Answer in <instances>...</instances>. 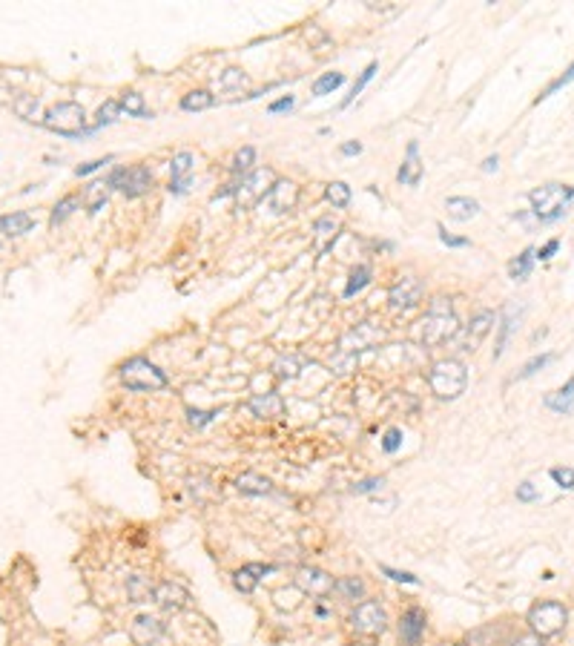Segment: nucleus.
Returning <instances> with one entry per match:
<instances>
[{
    "mask_svg": "<svg viewBox=\"0 0 574 646\" xmlns=\"http://www.w3.org/2000/svg\"><path fill=\"white\" fill-rule=\"evenodd\" d=\"M460 330L463 328H460V319H457V314H453V307H451V299H445V296L430 299L428 314L419 322L422 348H437V345H442L448 339H457Z\"/></svg>",
    "mask_w": 574,
    "mask_h": 646,
    "instance_id": "obj_1",
    "label": "nucleus"
},
{
    "mask_svg": "<svg viewBox=\"0 0 574 646\" xmlns=\"http://www.w3.org/2000/svg\"><path fill=\"white\" fill-rule=\"evenodd\" d=\"M425 379H428L430 394H434L437 399L453 402V399H460L465 394V388H468V368H465V362H460V359L448 356V359H440V362L430 365Z\"/></svg>",
    "mask_w": 574,
    "mask_h": 646,
    "instance_id": "obj_2",
    "label": "nucleus"
},
{
    "mask_svg": "<svg viewBox=\"0 0 574 646\" xmlns=\"http://www.w3.org/2000/svg\"><path fill=\"white\" fill-rule=\"evenodd\" d=\"M529 201H532V210L534 215L543 222V224H554L560 222L568 204L574 201V187H566V184H543L537 190L529 193Z\"/></svg>",
    "mask_w": 574,
    "mask_h": 646,
    "instance_id": "obj_3",
    "label": "nucleus"
},
{
    "mask_svg": "<svg viewBox=\"0 0 574 646\" xmlns=\"http://www.w3.org/2000/svg\"><path fill=\"white\" fill-rule=\"evenodd\" d=\"M121 382H124V388L127 391H161L170 385V376H166L155 362H150V359H144V356H132L127 359V362L121 365Z\"/></svg>",
    "mask_w": 574,
    "mask_h": 646,
    "instance_id": "obj_4",
    "label": "nucleus"
},
{
    "mask_svg": "<svg viewBox=\"0 0 574 646\" xmlns=\"http://www.w3.org/2000/svg\"><path fill=\"white\" fill-rule=\"evenodd\" d=\"M43 127L63 135V138H86V135H92V130L86 127V112L75 101L55 104L49 112L43 115Z\"/></svg>",
    "mask_w": 574,
    "mask_h": 646,
    "instance_id": "obj_5",
    "label": "nucleus"
},
{
    "mask_svg": "<svg viewBox=\"0 0 574 646\" xmlns=\"http://www.w3.org/2000/svg\"><path fill=\"white\" fill-rule=\"evenodd\" d=\"M109 190H121L127 199H141L147 196L153 184H155V176L147 164H132V167H115V170L107 176L104 181Z\"/></svg>",
    "mask_w": 574,
    "mask_h": 646,
    "instance_id": "obj_6",
    "label": "nucleus"
},
{
    "mask_svg": "<svg viewBox=\"0 0 574 646\" xmlns=\"http://www.w3.org/2000/svg\"><path fill=\"white\" fill-rule=\"evenodd\" d=\"M568 612L560 601H540L529 609V626L537 638H554L566 629Z\"/></svg>",
    "mask_w": 574,
    "mask_h": 646,
    "instance_id": "obj_7",
    "label": "nucleus"
},
{
    "mask_svg": "<svg viewBox=\"0 0 574 646\" xmlns=\"http://www.w3.org/2000/svg\"><path fill=\"white\" fill-rule=\"evenodd\" d=\"M350 626L359 635H382L388 629V612L379 601H362L350 612Z\"/></svg>",
    "mask_w": 574,
    "mask_h": 646,
    "instance_id": "obj_8",
    "label": "nucleus"
},
{
    "mask_svg": "<svg viewBox=\"0 0 574 646\" xmlns=\"http://www.w3.org/2000/svg\"><path fill=\"white\" fill-rule=\"evenodd\" d=\"M396 632H399V643L402 646H422V638L428 632V612L417 603H411L399 615V624H396Z\"/></svg>",
    "mask_w": 574,
    "mask_h": 646,
    "instance_id": "obj_9",
    "label": "nucleus"
},
{
    "mask_svg": "<svg viewBox=\"0 0 574 646\" xmlns=\"http://www.w3.org/2000/svg\"><path fill=\"white\" fill-rule=\"evenodd\" d=\"M382 337H385V330L371 325V322H359L350 333H345L342 342H339V356H348V359H356L359 351H365V348H373L376 342H382Z\"/></svg>",
    "mask_w": 574,
    "mask_h": 646,
    "instance_id": "obj_10",
    "label": "nucleus"
},
{
    "mask_svg": "<svg viewBox=\"0 0 574 646\" xmlns=\"http://www.w3.org/2000/svg\"><path fill=\"white\" fill-rule=\"evenodd\" d=\"M276 173L270 170V167H265V170H253L250 176H245L242 181L235 184V196L238 201H258V199H267V193L273 190L276 184Z\"/></svg>",
    "mask_w": 574,
    "mask_h": 646,
    "instance_id": "obj_11",
    "label": "nucleus"
},
{
    "mask_svg": "<svg viewBox=\"0 0 574 646\" xmlns=\"http://www.w3.org/2000/svg\"><path fill=\"white\" fill-rule=\"evenodd\" d=\"M293 583H296V589H299L302 594L327 597V594L333 592V583H336V580H333L330 574H327L325 569H319V566H302V569H296Z\"/></svg>",
    "mask_w": 574,
    "mask_h": 646,
    "instance_id": "obj_12",
    "label": "nucleus"
},
{
    "mask_svg": "<svg viewBox=\"0 0 574 646\" xmlns=\"http://www.w3.org/2000/svg\"><path fill=\"white\" fill-rule=\"evenodd\" d=\"M422 296H425V284L417 276L399 279L388 291V302H391L394 310H414V307L422 305Z\"/></svg>",
    "mask_w": 574,
    "mask_h": 646,
    "instance_id": "obj_13",
    "label": "nucleus"
},
{
    "mask_svg": "<svg viewBox=\"0 0 574 646\" xmlns=\"http://www.w3.org/2000/svg\"><path fill=\"white\" fill-rule=\"evenodd\" d=\"M153 601L164 609V612H181L189 606L193 601V594H189L181 583H173V580H161L153 586Z\"/></svg>",
    "mask_w": 574,
    "mask_h": 646,
    "instance_id": "obj_14",
    "label": "nucleus"
},
{
    "mask_svg": "<svg viewBox=\"0 0 574 646\" xmlns=\"http://www.w3.org/2000/svg\"><path fill=\"white\" fill-rule=\"evenodd\" d=\"M497 316H494V310H476V314L471 316L468 328L463 330V339H460V351H476V345H480L491 328H494Z\"/></svg>",
    "mask_w": 574,
    "mask_h": 646,
    "instance_id": "obj_15",
    "label": "nucleus"
},
{
    "mask_svg": "<svg viewBox=\"0 0 574 646\" xmlns=\"http://www.w3.org/2000/svg\"><path fill=\"white\" fill-rule=\"evenodd\" d=\"M166 632L164 620L155 617V615H138L132 620V629H130V638L138 643V646H153L155 640H161Z\"/></svg>",
    "mask_w": 574,
    "mask_h": 646,
    "instance_id": "obj_16",
    "label": "nucleus"
},
{
    "mask_svg": "<svg viewBox=\"0 0 574 646\" xmlns=\"http://www.w3.org/2000/svg\"><path fill=\"white\" fill-rule=\"evenodd\" d=\"M247 408H250V414H253L256 420H279V417L284 414L287 405H284L281 394L267 391V394H256V397H250Z\"/></svg>",
    "mask_w": 574,
    "mask_h": 646,
    "instance_id": "obj_17",
    "label": "nucleus"
},
{
    "mask_svg": "<svg viewBox=\"0 0 574 646\" xmlns=\"http://www.w3.org/2000/svg\"><path fill=\"white\" fill-rule=\"evenodd\" d=\"M270 571H276V566H270V563H247V566H242V569L233 571V586H235L238 592L250 594V592L261 583V578H265V574H270Z\"/></svg>",
    "mask_w": 574,
    "mask_h": 646,
    "instance_id": "obj_18",
    "label": "nucleus"
},
{
    "mask_svg": "<svg viewBox=\"0 0 574 646\" xmlns=\"http://www.w3.org/2000/svg\"><path fill=\"white\" fill-rule=\"evenodd\" d=\"M296 201H299V187L293 181H281L279 178L273 184V190L267 193V204H270L273 213H290L296 207Z\"/></svg>",
    "mask_w": 574,
    "mask_h": 646,
    "instance_id": "obj_19",
    "label": "nucleus"
},
{
    "mask_svg": "<svg viewBox=\"0 0 574 646\" xmlns=\"http://www.w3.org/2000/svg\"><path fill=\"white\" fill-rule=\"evenodd\" d=\"M313 233H316V253L325 256L333 245H336V238H339V233H342V224L333 219V215H325V219H316Z\"/></svg>",
    "mask_w": 574,
    "mask_h": 646,
    "instance_id": "obj_20",
    "label": "nucleus"
},
{
    "mask_svg": "<svg viewBox=\"0 0 574 646\" xmlns=\"http://www.w3.org/2000/svg\"><path fill=\"white\" fill-rule=\"evenodd\" d=\"M235 491L245 494V497H267L273 491V483L256 471H245V474L235 477Z\"/></svg>",
    "mask_w": 574,
    "mask_h": 646,
    "instance_id": "obj_21",
    "label": "nucleus"
},
{
    "mask_svg": "<svg viewBox=\"0 0 574 646\" xmlns=\"http://www.w3.org/2000/svg\"><path fill=\"white\" fill-rule=\"evenodd\" d=\"M396 181L399 184H408V187H419V181H422V164H419V144L417 141L408 144V158H405V164L399 167Z\"/></svg>",
    "mask_w": 574,
    "mask_h": 646,
    "instance_id": "obj_22",
    "label": "nucleus"
},
{
    "mask_svg": "<svg viewBox=\"0 0 574 646\" xmlns=\"http://www.w3.org/2000/svg\"><path fill=\"white\" fill-rule=\"evenodd\" d=\"M35 227V219H32V213H6V215H0V233L9 236V238H17V236H26L29 230Z\"/></svg>",
    "mask_w": 574,
    "mask_h": 646,
    "instance_id": "obj_23",
    "label": "nucleus"
},
{
    "mask_svg": "<svg viewBox=\"0 0 574 646\" xmlns=\"http://www.w3.org/2000/svg\"><path fill=\"white\" fill-rule=\"evenodd\" d=\"M445 210H448V219L468 222L474 215H480V201L468 199V196H451V199H445Z\"/></svg>",
    "mask_w": 574,
    "mask_h": 646,
    "instance_id": "obj_24",
    "label": "nucleus"
},
{
    "mask_svg": "<svg viewBox=\"0 0 574 646\" xmlns=\"http://www.w3.org/2000/svg\"><path fill=\"white\" fill-rule=\"evenodd\" d=\"M333 592H336L342 601L348 603H356V601H365V594H368V586L362 578H356V574H348V578H339L336 583H333Z\"/></svg>",
    "mask_w": 574,
    "mask_h": 646,
    "instance_id": "obj_25",
    "label": "nucleus"
},
{
    "mask_svg": "<svg viewBox=\"0 0 574 646\" xmlns=\"http://www.w3.org/2000/svg\"><path fill=\"white\" fill-rule=\"evenodd\" d=\"M545 408L554 411V414H568L574 408V379H568L560 391L545 397Z\"/></svg>",
    "mask_w": 574,
    "mask_h": 646,
    "instance_id": "obj_26",
    "label": "nucleus"
},
{
    "mask_svg": "<svg viewBox=\"0 0 574 646\" xmlns=\"http://www.w3.org/2000/svg\"><path fill=\"white\" fill-rule=\"evenodd\" d=\"M107 199H109V187H107L104 181H92V184H86V190H84V196H81V201L86 204L89 215H95V213H101V207L107 204Z\"/></svg>",
    "mask_w": 574,
    "mask_h": 646,
    "instance_id": "obj_27",
    "label": "nucleus"
},
{
    "mask_svg": "<svg viewBox=\"0 0 574 646\" xmlns=\"http://www.w3.org/2000/svg\"><path fill=\"white\" fill-rule=\"evenodd\" d=\"M121 112H127V115H132V118H153V112H150V107L144 104V95L141 92H135V89H127V92H121Z\"/></svg>",
    "mask_w": 574,
    "mask_h": 646,
    "instance_id": "obj_28",
    "label": "nucleus"
},
{
    "mask_svg": "<svg viewBox=\"0 0 574 646\" xmlns=\"http://www.w3.org/2000/svg\"><path fill=\"white\" fill-rule=\"evenodd\" d=\"M371 276H373L371 265H356V268L350 270V279H348V284H345V299H353L356 293H362L365 287L371 284Z\"/></svg>",
    "mask_w": 574,
    "mask_h": 646,
    "instance_id": "obj_29",
    "label": "nucleus"
},
{
    "mask_svg": "<svg viewBox=\"0 0 574 646\" xmlns=\"http://www.w3.org/2000/svg\"><path fill=\"white\" fill-rule=\"evenodd\" d=\"M127 597L132 603H144L153 597V583L150 578H144V574H130L127 578Z\"/></svg>",
    "mask_w": 574,
    "mask_h": 646,
    "instance_id": "obj_30",
    "label": "nucleus"
},
{
    "mask_svg": "<svg viewBox=\"0 0 574 646\" xmlns=\"http://www.w3.org/2000/svg\"><path fill=\"white\" fill-rule=\"evenodd\" d=\"M193 167H196V155H193V153H189V150L176 153L173 161H170V181H184V178H189Z\"/></svg>",
    "mask_w": 574,
    "mask_h": 646,
    "instance_id": "obj_31",
    "label": "nucleus"
},
{
    "mask_svg": "<svg viewBox=\"0 0 574 646\" xmlns=\"http://www.w3.org/2000/svg\"><path fill=\"white\" fill-rule=\"evenodd\" d=\"M532 268H534V247H525L511 265H509V276L514 282H525L532 276Z\"/></svg>",
    "mask_w": 574,
    "mask_h": 646,
    "instance_id": "obj_32",
    "label": "nucleus"
},
{
    "mask_svg": "<svg viewBox=\"0 0 574 646\" xmlns=\"http://www.w3.org/2000/svg\"><path fill=\"white\" fill-rule=\"evenodd\" d=\"M215 104V98L207 92V89H193V92H187L184 98H181V109L184 112H204Z\"/></svg>",
    "mask_w": 574,
    "mask_h": 646,
    "instance_id": "obj_33",
    "label": "nucleus"
},
{
    "mask_svg": "<svg viewBox=\"0 0 574 646\" xmlns=\"http://www.w3.org/2000/svg\"><path fill=\"white\" fill-rule=\"evenodd\" d=\"M78 207H81V196H75V193H72V196H63V199L55 204L52 215H49V227H58V224H63V222H66L69 215L75 213Z\"/></svg>",
    "mask_w": 574,
    "mask_h": 646,
    "instance_id": "obj_34",
    "label": "nucleus"
},
{
    "mask_svg": "<svg viewBox=\"0 0 574 646\" xmlns=\"http://www.w3.org/2000/svg\"><path fill=\"white\" fill-rule=\"evenodd\" d=\"M273 371H276L279 379H296L302 374V359L293 356V353H281L273 362Z\"/></svg>",
    "mask_w": 574,
    "mask_h": 646,
    "instance_id": "obj_35",
    "label": "nucleus"
},
{
    "mask_svg": "<svg viewBox=\"0 0 574 646\" xmlns=\"http://www.w3.org/2000/svg\"><path fill=\"white\" fill-rule=\"evenodd\" d=\"M345 84V75L342 72H325V75H319L316 81H313V98H322V95H330V92H336L339 86Z\"/></svg>",
    "mask_w": 574,
    "mask_h": 646,
    "instance_id": "obj_36",
    "label": "nucleus"
},
{
    "mask_svg": "<svg viewBox=\"0 0 574 646\" xmlns=\"http://www.w3.org/2000/svg\"><path fill=\"white\" fill-rule=\"evenodd\" d=\"M118 115H121V104H118V101H104V104L98 107V112H95V124H92L89 130H92V132H98L101 127L115 124V121H118Z\"/></svg>",
    "mask_w": 574,
    "mask_h": 646,
    "instance_id": "obj_37",
    "label": "nucleus"
},
{
    "mask_svg": "<svg viewBox=\"0 0 574 646\" xmlns=\"http://www.w3.org/2000/svg\"><path fill=\"white\" fill-rule=\"evenodd\" d=\"M376 69H379V63H376V61H371V63H368V66L362 69V75H359V78L353 81V86H350V92L345 95V101H342V109H348V107H350V104L356 101V95H359V92H362V89H365V86L371 84V78L376 75Z\"/></svg>",
    "mask_w": 574,
    "mask_h": 646,
    "instance_id": "obj_38",
    "label": "nucleus"
},
{
    "mask_svg": "<svg viewBox=\"0 0 574 646\" xmlns=\"http://www.w3.org/2000/svg\"><path fill=\"white\" fill-rule=\"evenodd\" d=\"M325 199L336 207V210H345L350 204V187L345 181H330L327 190H325Z\"/></svg>",
    "mask_w": 574,
    "mask_h": 646,
    "instance_id": "obj_39",
    "label": "nucleus"
},
{
    "mask_svg": "<svg viewBox=\"0 0 574 646\" xmlns=\"http://www.w3.org/2000/svg\"><path fill=\"white\" fill-rule=\"evenodd\" d=\"M514 325H517V319H514V307L509 305V307H506V316H502V325H499V339H497V348H494V359H499V356H502V351H506V342H509V337H511Z\"/></svg>",
    "mask_w": 574,
    "mask_h": 646,
    "instance_id": "obj_40",
    "label": "nucleus"
},
{
    "mask_svg": "<svg viewBox=\"0 0 574 646\" xmlns=\"http://www.w3.org/2000/svg\"><path fill=\"white\" fill-rule=\"evenodd\" d=\"M253 164H256V150L253 147H242L235 153V158H233V173L235 176H250L253 173Z\"/></svg>",
    "mask_w": 574,
    "mask_h": 646,
    "instance_id": "obj_41",
    "label": "nucleus"
},
{
    "mask_svg": "<svg viewBox=\"0 0 574 646\" xmlns=\"http://www.w3.org/2000/svg\"><path fill=\"white\" fill-rule=\"evenodd\" d=\"M38 98L35 95H17L15 98V112L23 118V121H35V115H38Z\"/></svg>",
    "mask_w": 574,
    "mask_h": 646,
    "instance_id": "obj_42",
    "label": "nucleus"
},
{
    "mask_svg": "<svg viewBox=\"0 0 574 646\" xmlns=\"http://www.w3.org/2000/svg\"><path fill=\"white\" fill-rule=\"evenodd\" d=\"M552 359H554V353H540V356L529 359V362H525V365L520 368V374H517L514 379H529V376H534L537 371H543L548 362H552Z\"/></svg>",
    "mask_w": 574,
    "mask_h": 646,
    "instance_id": "obj_43",
    "label": "nucleus"
},
{
    "mask_svg": "<svg viewBox=\"0 0 574 646\" xmlns=\"http://www.w3.org/2000/svg\"><path fill=\"white\" fill-rule=\"evenodd\" d=\"M219 84L224 86V89H242V86H247V75L242 69H235V66H230V69H224L222 72V78H219Z\"/></svg>",
    "mask_w": 574,
    "mask_h": 646,
    "instance_id": "obj_44",
    "label": "nucleus"
},
{
    "mask_svg": "<svg viewBox=\"0 0 574 646\" xmlns=\"http://www.w3.org/2000/svg\"><path fill=\"white\" fill-rule=\"evenodd\" d=\"M379 571L385 574V578H391L394 583H405V586H417V583H419L417 574H411V571H399V569H394V566H379Z\"/></svg>",
    "mask_w": 574,
    "mask_h": 646,
    "instance_id": "obj_45",
    "label": "nucleus"
},
{
    "mask_svg": "<svg viewBox=\"0 0 574 646\" xmlns=\"http://www.w3.org/2000/svg\"><path fill=\"white\" fill-rule=\"evenodd\" d=\"M402 448V428H388L382 434V451L385 454H396Z\"/></svg>",
    "mask_w": 574,
    "mask_h": 646,
    "instance_id": "obj_46",
    "label": "nucleus"
},
{
    "mask_svg": "<svg viewBox=\"0 0 574 646\" xmlns=\"http://www.w3.org/2000/svg\"><path fill=\"white\" fill-rule=\"evenodd\" d=\"M215 417H219V411H199V408H187V422L193 425V428H204V425H210Z\"/></svg>",
    "mask_w": 574,
    "mask_h": 646,
    "instance_id": "obj_47",
    "label": "nucleus"
},
{
    "mask_svg": "<svg viewBox=\"0 0 574 646\" xmlns=\"http://www.w3.org/2000/svg\"><path fill=\"white\" fill-rule=\"evenodd\" d=\"M571 81H574V61H571V66H568V69H566V75H560V78H557V81H554V84H548V89H545V92H543V95H540V98H537V104H540V101H543V98H548V95H554V92H557V89H563V86H568V84H571Z\"/></svg>",
    "mask_w": 574,
    "mask_h": 646,
    "instance_id": "obj_48",
    "label": "nucleus"
},
{
    "mask_svg": "<svg viewBox=\"0 0 574 646\" xmlns=\"http://www.w3.org/2000/svg\"><path fill=\"white\" fill-rule=\"evenodd\" d=\"M385 486V477H368V480H359L353 486V494H371V491H379Z\"/></svg>",
    "mask_w": 574,
    "mask_h": 646,
    "instance_id": "obj_49",
    "label": "nucleus"
},
{
    "mask_svg": "<svg viewBox=\"0 0 574 646\" xmlns=\"http://www.w3.org/2000/svg\"><path fill=\"white\" fill-rule=\"evenodd\" d=\"M552 480L560 486V489H574V468H552Z\"/></svg>",
    "mask_w": 574,
    "mask_h": 646,
    "instance_id": "obj_50",
    "label": "nucleus"
},
{
    "mask_svg": "<svg viewBox=\"0 0 574 646\" xmlns=\"http://www.w3.org/2000/svg\"><path fill=\"white\" fill-rule=\"evenodd\" d=\"M437 230H440V242H442L445 247H468V245H471L465 236H451L442 224H437Z\"/></svg>",
    "mask_w": 574,
    "mask_h": 646,
    "instance_id": "obj_51",
    "label": "nucleus"
},
{
    "mask_svg": "<svg viewBox=\"0 0 574 646\" xmlns=\"http://www.w3.org/2000/svg\"><path fill=\"white\" fill-rule=\"evenodd\" d=\"M112 158H115V155H107V158H95V161H86V164L75 167V176H89V173H95V170H101L104 164H112Z\"/></svg>",
    "mask_w": 574,
    "mask_h": 646,
    "instance_id": "obj_52",
    "label": "nucleus"
},
{
    "mask_svg": "<svg viewBox=\"0 0 574 646\" xmlns=\"http://www.w3.org/2000/svg\"><path fill=\"white\" fill-rule=\"evenodd\" d=\"M293 107H296V98H293V95H281L279 101H273V104L267 107V112H270V115H279V112H290Z\"/></svg>",
    "mask_w": 574,
    "mask_h": 646,
    "instance_id": "obj_53",
    "label": "nucleus"
},
{
    "mask_svg": "<svg viewBox=\"0 0 574 646\" xmlns=\"http://www.w3.org/2000/svg\"><path fill=\"white\" fill-rule=\"evenodd\" d=\"M540 497V491L534 489V483H520L517 486V500L520 502H534Z\"/></svg>",
    "mask_w": 574,
    "mask_h": 646,
    "instance_id": "obj_54",
    "label": "nucleus"
},
{
    "mask_svg": "<svg viewBox=\"0 0 574 646\" xmlns=\"http://www.w3.org/2000/svg\"><path fill=\"white\" fill-rule=\"evenodd\" d=\"M560 250V238H552V242H545L540 250H534V259H540V261H548L554 253Z\"/></svg>",
    "mask_w": 574,
    "mask_h": 646,
    "instance_id": "obj_55",
    "label": "nucleus"
},
{
    "mask_svg": "<svg viewBox=\"0 0 574 646\" xmlns=\"http://www.w3.org/2000/svg\"><path fill=\"white\" fill-rule=\"evenodd\" d=\"M511 646H545V643H543V638H537V635L532 632V635H520Z\"/></svg>",
    "mask_w": 574,
    "mask_h": 646,
    "instance_id": "obj_56",
    "label": "nucleus"
},
{
    "mask_svg": "<svg viewBox=\"0 0 574 646\" xmlns=\"http://www.w3.org/2000/svg\"><path fill=\"white\" fill-rule=\"evenodd\" d=\"M339 153L342 155H359V153H362V144H359V141H345L342 147H339Z\"/></svg>",
    "mask_w": 574,
    "mask_h": 646,
    "instance_id": "obj_57",
    "label": "nucleus"
},
{
    "mask_svg": "<svg viewBox=\"0 0 574 646\" xmlns=\"http://www.w3.org/2000/svg\"><path fill=\"white\" fill-rule=\"evenodd\" d=\"M187 187H189V178H184V181H170V187H166V190H170L173 196H184Z\"/></svg>",
    "mask_w": 574,
    "mask_h": 646,
    "instance_id": "obj_58",
    "label": "nucleus"
},
{
    "mask_svg": "<svg viewBox=\"0 0 574 646\" xmlns=\"http://www.w3.org/2000/svg\"><path fill=\"white\" fill-rule=\"evenodd\" d=\"M497 167H499V155H488L483 161V173H497Z\"/></svg>",
    "mask_w": 574,
    "mask_h": 646,
    "instance_id": "obj_59",
    "label": "nucleus"
},
{
    "mask_svg": "<svg viewBox=\"0 0 574 646\" xmlns=\"http://www.w3.org/2000/svg\"><path fill=\"white\" fill-rule=\"evenodd\" d=\"M327 615H330V612H327L325 606H316V617H327Z\"/></svg>",
    "mask_w": 574,
    "mask_h": 646,
    "instance_id": "obj_60",
    "label": "nucleus"
}]
</instances>
